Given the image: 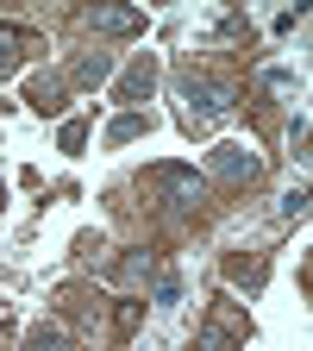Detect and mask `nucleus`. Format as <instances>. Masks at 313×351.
Listing matches in <instances>:
<instances>
[{"instance_id": "nucleus-1", "label": "nucleus", "mask_w": 313, "mask_h": 351, "mask_svg": "<svg viewBox=\"0 0 313 351\" xmlns=\"http://www.w3.org/2000/svg\"><path fill=\"white\" fill-rule=\"evenodd\" d=\"M182 101H188V125H213V119H226L232 107V88L226 82H213V75H182Z\"/></svg>"}, {"instance_id": "nucleus-12", "label": "nucleus", "mask_w": 313, "mask_h": 351, "mask_svg": "<svg viewBox=\"0 0 313 351\" xmlns=\"http://www.w3.org/2000/svg\"><path fill=\"white\" fill-rule=\"evenodd\" d=\"M145 132H151V119H145V113H125V119H113V125H107V145H132V138H145Z\"/></svg>"}, {"instance_id": "nucleus-3", "label": "nucleus", "mask_w": 313, "mask_h": 351, "mask_svg": "<svg viewBox=\"0 0 313 351\" xmlns=\"http://www.w3.org/2000/svg\"><path fill=\"white\" fill-rule=\"evenodd\" d=\"M151 189L169 201V207H195L207 189H201V176L195 169H151Z\"/></svg>"}, {"instance_id": "nucleus-10", "label": "nucleus", "mask_w": 313, "mask_h": 351, "mask_svg": "<svg viewBox=\"0 0 313 351\" xmlns=\"http://www.w3.org/2000/svg\"><path fill=\"white\" fill-rule=\"evenodd\" d=\"M107 75H113V57H107V51H88V57L75 63V82H88V88H101Z\"/></svg>"}, {"instance_id": "nucleus-7", "label": "nucleus", "mask_w": 313, "mask_h": 351, "mask_svg": "<svg viewBox=\"0 0 313 351\" xmlns=\"http://www.w3.org/2000/svg\"><path fill=\"white\" fill-rule=\"evenodd\" d=\"M25 44H32V38H25L19 25H0V75L19 69V51H25Z\"/></svg>"}, {"instance_id": "nucleus-14", "label": "nucleus", "mask_w": 313, "mask_h": 351, "mask_svg": "<svg viewBox=\"0 0 313 351\" xmlns=\"http://www.w3.org/2000/svg\"><path fill=\"white\" fill-rule=\"evenodd\" d=\"M282 213H288V219H301V213H307V195H301V189H295V195H282Z\"/></svg>"}, {"instance_id": "nucleus-9", "label": "nucleus", "mask_w": 313, "mask_h": 351, "mask_svg": "<svg viewBox=\"0 0 313 351\" xmlns=\"http://www.w3.org/2000/svg\"><path fill=\"white\" fill-rule=\"evenodd\" d=\"M226 276H232V282H245V289H263L270 263H263V257H232V263H226Z\"/></svg>"}, {"instance_id": "nucleus-2", "label": "nucleus", "mask_w": 313, "mask_h": 351, "mask_svg": "<svg viewBox=\"0 0 313 351\" xmlns=\"http://www.w3.org/2000/svg\"><path fill=\"white\" fill-rule=\"evenodd\" d=\"M245 332H251V326H245V314H238V301H219L213 314H207V326H201V345H207V351H238Z\"/></svg>"}, {"instance_id": "nucleus-6", "label": "nucleus", "mask_w": 313, "mask_h": 351, "mask_svg": "<svg viewBox=\"0 0 313 351\" xmlns=\"http://www.w3.org/2000/svg\"><path fill=\"white\" fill-rule=\"evenodd\" d=\"M151 82H157V63H151V57H138V63L125 69V82H119V95H125V101H138V95H151Z\"/></svg>"}, {"instance_id": "nucleus-11", "label": "nucleus", "mask_w": 313, "mask_h": 351, "mask_svg": "<svg viewBox=\"0 0 313 351\" xmlns=\"http://www.w3.org/2000/svg\"><path fill=\"white\" fill-rule=\"evenodd\" d=\"M25 351H75V345H69L63 326H32L25 332Z\"/></svg>"}, {"instance_id": "nucleus-5", "label": "nucleus", "mask_w": 313, "mask_h": 351, "mask_svg": "<svg viewBox=\"0 0 313 351\" xmlns=\"http://www.w3.org/2000/svg\"><path fill=\"white\" fill-rule=\"evenodd\" d=\"M88 32L132 38V32H145V13H132V7H95V13H88Z\"/></svg>"}, {"instance_id": "nucleus-13", "label": "nucleus", "mask_w": 313, "mask_h": 351, "mask_svg": "<svg viewBox=\"0 0 313 351\" xmlns=\"http://www.w3.org/2000/svg\"><path fill=\"white\" fill-rule=\"evenodd\" d=\"M82 138H88V132H82V119H69V125H63V151H82Z\"/></svg>"}, {"instance_id": "nucleus-4", "label": "nucleus", "mask_w": 313, "mask_h": 351, "mask_svg": "<svg viewBox=\"0 0 313 351\" xmlns=\"http://www.w3.org/2000/svg\"><path fill=\"white\" fill-rule=\"evenodd\" d=\"M263 169V157L251 145H226V151H213V176L219 182H251V176Z\"/></svg>"}, {"instance_id": "nucleus-8", "label": "nucleus", "mask_w": 313, "mask_h": 351, "mask_svg": "<svg viewBox=\"0 0 313 351\" xmlns=\"http://www.w3.org/2000/svg\"><path fill=\"white\" fill-rule=\"evenodd\" d=\"M25 101H32L38 113H57V107H63V82H57V75H38V82H32V95H25Z\"/></svg>"}]
</instances>
